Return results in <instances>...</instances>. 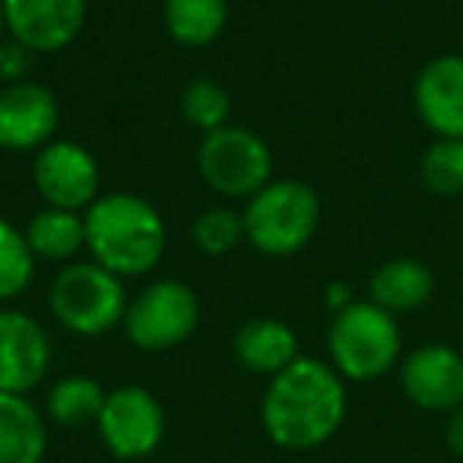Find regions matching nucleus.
<instances>
[{"mask_svg":"<svg viewBox=\"0 0 463 463\" xmlns=\"http://www.w3.org/2000/svg\"><path fill=\"white\" fill-rule=\"evenodd\" d=\"M330 365L343 381H374L400 359V327L391 311L374 302H353L330 324Z\"/></svg>","mask_w":463,"mask_h":463,"instance_id":"nucleus-4","label":"nucleus"},{"mask_svg":"<svg viewBox=\"0 0 463 463\" xmlns=\"http://www.w3.org/2000/svg\"><path fill=\"white\" fill-rule=\"evenodd\" d=\"M26 241L35 258L52 260V264H64L80 248H86V219L73 210L45 206V210L29 219Z\"/></svg>","mask_w":463,"mask_h":463,"instance_id":"nucleus-18","label":"nucleus"},{"mask_svg":"<svg viewBox=\"0 0 463 463\" xmlns=\"http://www.w3.org/2000/svg\"><path fill=\"white\" fill-rule=\"evenodd\" d=\"M105 397H109V391L96 378H90V374H67V378L54 381L48 387L45 416L48 422L61 425V429L96 425L99 412L105 406Z\"/></svg>","mask_w":463,"mask_h":463,"instance_id":"nucleus-19","label":"nucleus"},{"mask_svg":"<svg viewBox=\"0 0 463 463\" xmlns=\"http://www.w3.org/2000/svg\"><path fill=\"white\" fill-rule=\"evenodd\" d=\"M33 181L45 206L58 210H90L99 200V162L86 146L73 140H52L35 153Z\"/></svg>","mask_w":463,"mask_h":463,"instance_id":"nucleus-9","label":"nucleus"},{"mask_svg":"<svg viewBox=\"0 0 463 463\" xmlns=\"http://www.w3.org/2000/svg\"><path fill=\"white\" fill-rule=\"evenodd\" d=\"M245 239L267 258L298 254L321 225V200L305 181L277 178L248 200Z\"/></svg>","mask_w":463,"mask_h":463,"instance_id":"nucleus-3","label":"nucleus"},{"mask_svg":"<svg viewBox=\"0 0 463 463\" xmlns=\"http://www.w3.org/2000/svg\"><path fill=\"white\" fill-rule=\"evenodd\" d=\"M403 393L429 412H450L463 403V355L454 346L429 343L403 362Z\"/></svg>","mask_w":463,"mask_h":463,"instance_id":"nucleus-13","label":"nucleus"},{"mask_svg":"<svg viewBox=\"0 0 463 463\" xmlns=\"http://www.w3.org/2000/svg\"><path fill=\"white\" fill-rule=\"evenodd\" d=\"M35 254L26 241V229L0 216V302L23 296L35 277Z\"/></svg>","mask_w":463,"mask_h":463,"instance_id":"nucleus-21","label":"nucleus"},{"mask_svg":"<svg viewBox=\"0 0 463 463\" xmlns=\"http://www.w3.org/2000/svg\"><path fill=\"white\" fill-rule=\"evenodd\" d=\"M422 184L438 197H457L463 194V137H441L431 143L422 156Z\"/></svg>","mask_w":463,"mask_h":463,"instance_id":"nucleus-23","label":"nucleus"},{"mask_svg":"<svg viewBox=\"0 0 463 463\" xmlns=\"http://www.w3.org/2000/svg\"><path fill=\"white\" fill-rule=\"evenodd\" d=\"M416 111L438 137H463V58L444 54L416 77Z\"/></svg>","mask_w":463,"mask_h":463,"instance_id":"nucleus-14","label":"nucleus"},{"mask_svg":"<svg viewBox=\"0 0 463 463\" xmlns=\"http://www.w3.org/2000/svg\"><path fill=\"white\" fill-rule=\"evenodd\" d=\"M346 381L334 365L298 355L273 374L260 400V425L283 450H315L340 431L346 419Z\"/></svg>","mask_w":463,"mask_h":463,"instance_id":"nucleus-1","label":"nucleus"},{"mask_svg":"<svg viewBox=\"0 0 463 463\" xmlns=\"http://www.w3.org/2000/svg\"><path fill=\"white\" fill-rule=\"evenodd\" d=\"M200 324V298L178 279H156L140 296L130 298L124 330L143 353H165L191 340Z\"/></svg>","mask_w":463,"mask_h":463,"instance_id":"nucleus-7","label":"nucleus"},{"mask_svg":"<svg viewBox=\"0 0 463 463\" xmlns=\"http://www.w3.org/2000/svg\"><path fill=\"white\" fill-rule=\"evenodd\" d=\"M431 296H435V277H431L429 267L410 258L381 264L374 270L372 283H368V302L391 311V315L422 308V305H429Z\"/></svg>","mask_w":463,"mask_h":463,"instance_id":"nucleus-17","label":"nucleus"},{"mask_svg":"<svg viewBox=\"0 0 463 463\" xmlns=\"http://www.w3.org/2000/svg\"><path fill=\"white\" fill-rule=\"evenodd\" d=\"M52 368V340L33 315L0 308V393H20L45 381Z\"/></svg>","mask_w":463,"mask_h":463,"instance_id":"nucleus-10","label":"nucleus"},{"mask_svg":"<svg viewBox=\"0 0 463 463\" xmlns=\"http://www.w3.org/2000/svg\"><path fill=\"white\" fill-rule=\"evenodd\" d=\"M194 245L210 258H222V254L235 251L245 239V219L239 213L225 210V206H213V210L200 213L194 219Z\"/></svg>","mask_w":463,"mask_h":463,"instance_id":"nucleus-24","label":"nucleus"},{"mask_svg":"<svg viewBox=\"0 0 463 463\" xmlns=\"http://www.w3.org/2000/svg\"><path fill=\"white\" fill-rule=\"evenodd\" d=\"M61 109L58 99L42 83H10L0 90V149L29 153L48 146L58 130Z\"/></svg>","mask_w":463,"mask_h":463,"instance_id":"nucleus-11","label":"nucleus"},{"mask_svg":"<svg viewBox=\"0 0 463 463\" xmlns=\"http://www.w3.org/2000/svg\"><path fill=\"white\" fill-rule=\"evenodd\" d=\"M4 33H7V14H4V0H0V42H4Z\"/></svg>","mask_w":463,"mask_h":463,"instance_id":"nucleus-28","label":"nucleus"},{"mask_svg":"<svg viewBox=\"0 0 463 463\" xmlns=\"http://www.w3.org/2000/svg\"><path fill=\"white\" fill-rule=\"evenodd\" d=\"M444 435H448V448L454 450L457 457H463V403L457 406V410H450Z\"/></svg>","mask_w":463,"mask_h":463,"instance_id":"nucleus-26","label":"nucleus"},{"mask_svg":"<svg viewBox=\"0 0 463 463\" xmlns=\"http://www.w3.org/2000/svg\"><path fill=\"white\" fill-rule=\"evenodd\" d=\"M232 349H235V359L241 368L273 378L298 359V336L286 321L251 317L235 330Z\"/></svg>","mask_w":463,"mask_h":463,"instance_id":"nucleus-15","label":"nucleus"},{"mask_svg":"<svg viewBox=\"0 0 463 463\" xmlns=\"http://www.w3.org/2000/svg\"><path fill=\"white\" fill-rule=\"evenodd\" d=\"M48 416L20 393H0V463H45Z\"/></svg>","mask_w":463,"mask_h":463,"instance_id":"nucleus-16","label":"nucleus"},{"mask_svg":"<svg viewBox=\"0 0 463 463\" xmlns=\"http://www.w3.org/2000/svg\"><path fill=\"white\" fill-rule=\"evenodd\" d=\"M105 450L118 460H143L156 454L165 438V410L140 384H124L109 391L96 419Z\"/></svg>","mask_w":463,"mask_h":463,"instance_id":"nucleus-8","label":"nucleus"},{"mask_svg":"<svg viewBox=\"0 0 463 463\" xmlns=\"http://www.w3.org/2000/svg\"><path fill=\"white\" fill-rule=\"evenodd\" d=\"M10 39L35 54H54L80 35L86 23V0H4Z\"/></svg>","mask_w":463,"mask_h":463,"instance_id":"nucleus-12","label":"nucleus"},{"mask_svg":"<svg viewBox=\"0 0 463 463\" xmlns=\"http://www.w3.org/2000/svg\"><path fill=\"white\" fill-rule=\"evenodd\" d=\"M83 219L86 251L115 277H143L165 254V222L140 194H105Z\"/></svg>","mask_w":463,"mask_h":463,"instance_id":"nucleus-2","label":"nucleus"},{"mask_svg":"<svg viewBox=\"0 0 463 463\" xmlns=\"http://www.w3.org/2000/svg\"><path fill=\"white\" fill-rule=\"evenodd\" d=\"M162 20L178 45L206 48L222 35L229 4L225 0H165Z\"/></svg>","mask_w":463,"mask_h":463,"instance_id":"nucleus-20","label":"nucleus"},{"mask_svg":"<svg viewBox=\"0 0 463 463\" xmlns=\"http://www.w3.org/2000/svg\"><path fill=\"white\" fill-rule=\"evenodd\" d=\"M128 292L121 277L99 267L96 260L67 264L52 283V311L77 336L111 334L128 315Z\"/></svg>","mask_w":463,"mask_h":463,"instance_id":"nucleus-5","label":"nucleus"},{"mask_svg":"<svg viewBox=\"0 0 463 463\" xmlns=\"http://www.w3.org/2000/svg\"><path fill=\"white\" fill-rule=\"evenodd\" d=\"M324 298H327V305H330V308H334V311H343V308H349V305L355 302L353 292H349L343 283L327 286V292H324Z\"/></svg>","mask_w":463,"mask_h":463,"instance_id":"nucleus-27","label":"nucleus"},{"mask_svg":"<svg viewBox=\"0 0 463 463\" xmlns=\"http://www.w3.org/2000/svg\"><path fill=\"white\" fill-rule=\"evenodd\" d=\"M181 115L191 128L213 134V130L225 128L232 115V99L216 80H191L181 92Z\"/></svg>","mask_w":463,"mask_h":463,"instance_id":"nucleus-22","label":"nucleus"},{"mask_svg":"<svg viewBox=\"0 0 463 463\" xmlns=\"http://www.w3.org/2000/svg\"><path fill=\"white\" fill-rule=\"evenodd\" d=\"M35 67V52L23 42H0V83H26Z\"/></svg>","mask_w":463,"mask_h":463,"instance_id":"nucleus-25","label":"nucleus"},{"mask_svg":"<svg viewBox=\"0 0 463 463\" xmlns=\"http://www.w3.org/2000/svg\"><path fill=\"white\" fill-rule=\"evenodd\" d=\"M197 168L216 194L251 200L273 181V153L258 134L225 124L203 137Z\"/></svg>","mask_w":463,"mask_h":463,"instance_id":"nucleus-6","label":"nucleus"}]
</instances>
